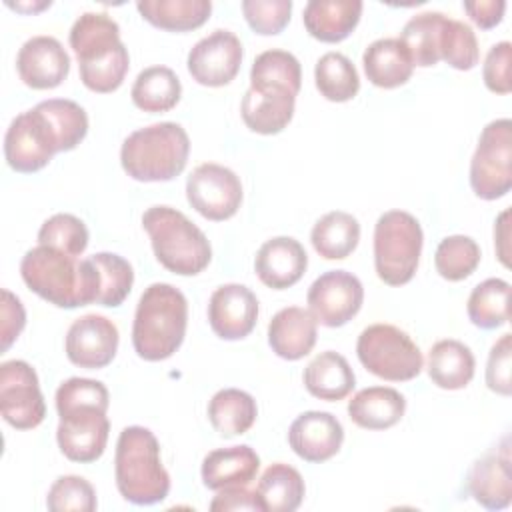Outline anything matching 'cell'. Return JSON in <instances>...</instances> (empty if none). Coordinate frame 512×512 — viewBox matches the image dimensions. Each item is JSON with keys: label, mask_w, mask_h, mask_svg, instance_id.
Here are the masks:
<instances>
[{"label": "cell", "mask_w": 512, "mask_h": 512, "mask_svg": "<svg viewBox=\"0 0 512 512\" xmlns=\"http://www.w3.org/2000/svg\"><path fill=\"white\" fill-rule=\"evenodd\" d=\"M108 404L110 394L100 380L74 376L58 386L56 442L68 460L88 464L104 454L110 434Z\"/></svg>", "instance_id": "cell-1"}, {"label": "cell", "mask_w": 512, "mask_h": 512, "mask_svg": "<svg viewBox=\"0 0 512 512\" xmlns=\"http://www.w3.org/2000/svg\"><path fill=\"white\" fill-rule=\"evenodd\" d=\"M70 48L76 54L82 84L98 94L122 86L130 56L120 40V26L104 12H84L70 28Z\"/></svg>", "instance_id": "cell-2"}, {"label": "cell", "mask_w": 512, "mask_h": 512, "mask_svg": "<svg viewBox=\"0 0 512 512\" xmlns=\"http://www.w3.org/2000/svg\"><path fill=\"white\" fill-rule=\"evenodd\" d=\"M186 326V296L172 284L154 282L138 300L132 324V346L142 360H166L182 346Z\"/></svg>", "instance_id": "cell-3"}, {"label": "cell", "mask_w": 512, "mask_h": 512, "mask_svg": "<svg viewBox=\"0 0 512 512\" xmlns=\"http://www.w3.org/2000/svg\"><path fill=\"white\" fill-rule=\"evenodd\" d=\"M114 478L120 496L136 506L162 502L170 492V476L160 460V444L152 430L126 426L116 442Z\"/></svg>", "instance_id": "cell-4"}, {"label": "cell", "mask_w": 512, "mask_h": 512, "mask_svg": "<svg viewBox=\"0 0 512 512\" xmlns=\"http://www.w3.org/2000/svg\"><path fill=\"white\" fill-rule=\"evenodd\" d=\"M190 138L176 122H158L134 130L120 148L124 172L138 182H168L182 174Z\"/></svg>", "instance_id": "cell-5"}, {"label": "cell", "mask_w": 512, "mask_h": 512, "mask_svg": "<svg viewBox=\"0 0 512 512\" xmlns=\"http://www.w3.org/2000/svg\"><path fill=\"white\" fill-rule=\"evenodd\" d=\"M156 260L178 276H196L212 260L206 234L172 206H150L142 214Z\"/></svg>", "instance_id": "cell-6"}, {"label": "cell", "mask_w": 512, "mask_h": 512, "mask_svg": "<svg viewBox=\"0 0 512 512\" xmlns=\"http://www.w3.org/2000/svg\"><path fill=\"white\" fill-rule=\"evenodd\" d=\"M424 234L420 222L404 210L384 212L374 226V268L388 286L408 284L420 264Z\"/></svg>", "instance_id": "cell-7"}, {"label": "cell", "mask_w": 512, "mask_h": 512, "mask_svg": "<svg viewBox=\"0 0 512 512\" xmlns=\"http://www.w3.org/2000/svg\"><path fill=\"white\" fill-rule=\"evenodd\" d=\"M24 284L58 308H78L82 302V268L76 256L52 246L30 248L20 262Z\"/></svg>", "instance_id": "cell-8"}, {"label": "cell", "mask_w": 512, "mask_h": 512, "mask_svg": "<svg viewBox=\"0 0 512 512\" xmlns=\"http://www.w3.org/2000/svg\"><path fill=\"white\" fill-rule=\"evenodd\" d=\"M360 364L374 376L388 382H406L424 368V358L416 342L394 324H372L364 328L356 342Z\"/></svg>", "instance_id": "cell-9"}, {"label": "cell", "mask_w": 512, "mask_h": 512, "mask_svg": "<svg viewBox=\"0 0 512 512\" xmlns=\"http://www.w3.org/2000/svg\"><path fill=\"white\" fill-rule=\"evenodd\" d=\"M470 188L482 200H498L512 188V122L492 120L484 126L470 160Z\"/></svg>", "instance_id": "cell-10"}, {"label": "cell", "mask_w": 512, "mask_h": 512, "mask_svg": "<svg viewBox=\"0 0 512 512\" xmlns=\"http://www.w3.org/2000/svg\"><path fill=\"white\" fill-rule=\"evenodd\" d=\"M56 134L38 106L18 114L4 136V158L22 174L42 170L58 154Z\"/></svg>", "instance_id": "cell-11"}, {"label": "cell", "mask_w": 512, "mask_h": 512, "mask_svg": "<svg viewBox=\"0 0 512 512\" xmlns=\"http://www.w3.org/2000/svg\"><path fill=\"white\" fill-rule=\"evenodd\" d=\"M186 198L200 216L222 222L238 212L242 204V182L230 168L204 162L188 176Z\"/></svg>", "instance_id": "cell-12"}, {"label": "cell", "mask_w": 512, "mask_h": 512, "mask_svg": "<svg viewBox=\"0 0 512 512\" xmlns=\"http://www.w3.org/2000/svg\"><path fill=\"white\" fill-rule=\"evenodd\" d=\"M0 412L16 430L36 428L46 416L36 370L24 360L0 364Z\"/></svg>", "instance_id": "cell-13"}, {"label": "cell", "mask_w": 512, "mask_h": 512, "mask_svg": "<svg viewBox=\"0 0 512 512\" xmlns=\"http://www.w3.org/2000/svg\"><path fill=\"white\" fill-rule=\"evenodd\" d=\"M306 302L318 324L338 328L350 322L362 308V282L346 270H328L308 288Z\"/></svg>", "instance_id": "cell-14"}, {"label": "cell", "mask_w": 512, "mask_h": 512, "mask_svg": "<svg viewBox=\"0 0 512 512\" xmlns=\"http://www.w3.org/2000/svg\"><path fill=\"white\" fill-rule=\"evenodd\" d=\"M242 42L230 30H214L202 40H198L188 52V72L190 76L210 88L230 84L242 66Z\"/></svg>", "instance_id": "cell-15"}, {"label": "cell", "mask_w": 512, "mask_h": 512, "mask_svg": "<svg viewBox=\"0 0 512 512\" xmlns=\"http://www.w3.org/2000/svg\"><path fill=\"white\" fill-rule=\"evenodd\" d=\"M118 342V328L112 320L102 314H84L70 324L64 350L74 366L98 370L114 360Z\"/></svg>", "instance_id": "cell-16"}, {"label": "cell", "mask_w": 512, "mask_h": 512, "mask_svg": "<svg viewBox=\"0 0 512 512\" xmlns=\"http://www.w3.org/2000/svg\"><path fill=\"white\" fill-rule=\"evenodd\" d=\"M258 320V298L244 284H224L216 288L208 302V322L222 340L246 338Z\"/></svg>", "instance_id": "cell-17"}, {"label": "cell", "mask_w": 512, "mask_h": 512, "mask_svg": "<svg viewBox=\"0 0 512 512\" xmlns=\"http://www.w3.org/2000/svg\"><path fill=\"white\" fill-rule=\"evenodd\" d=\"M16 70L28 88L52 90L66 80L70 56L54 36H32L18 50Z\"/></svg>", "instance_id": "cell-18"}, {"label": "cell", "mask_w": 512, "mask_h": 512, "mask_svg": "<svg viewBox=\"0 0 512 512\" xmlns=\"http://www.w3.org/2000/svg\"><path fill=\"white\" fill-rule=\"evenodd\" d=\"M468 492L486 510H502L512 502V458L508 436L478 458L468 472Z\"/></svg>", "instance_id": "cell-19"}, {"label": "cell", "mask_w": 512, "mask_h": 512, "mask_svg": "<svg viewBox=\"0 0 512 512\" xmlns=\"http://www.w3.org/2000/svg\"><path fill=\"white\" fill-rule=\"evenodd\" d=\"M344 442L340 420L322 410L302 412L288 428V444L304 462L320 464L338 454Z\"/></svg>", "instance_id": "cell-20"}, {"label": "cell", "mask_w": 512, "mask_h": 512, "mask_svg": "<svg viewBox=\"0 0 512 512\" xmlns=\"http://www.w3.org/2000/svg\"><path fill=\"white\" fill-rule=\"evenodd\" d=\"M308 256L304 246L290 236L266 240L254 258V270L260 282L272 290L294 286L306 272Z\"/></svg>", "instance_id": "cell-21"}, {"label": "cell", "mask_w": 512, "mask_h": 512, "mask_svg": "<svg viewBox=\"0 0 512 512\" xmlns=\"http://www.w3.org/2000/svg\"><path fill=\"white\" fill-rule=\"evenodd\" d=\"M294 104L296 96L286 88H248L240 104V114L252 132L270 136L282 132L290 124L294 116Z\"/></svg>", "instance_id": "cell-22"}, {"label": "cell", "mask_w": 512, "mask_h": 512, "mask_svg": "<svg viewBox=\"0 0 512 512\" xmlns=\"http://www.w3.org/2000/svg\"><path fill=\"white\" fill-rule=\"evenodd\" d=\"M318 336V322L300 306L278 310L268 324V344L284 360H300L312 352Z\"/></svg>", "instance_id": "cell-23"}, {"label": "cell", "mask_w": 512, "mask_h": 512, "mask_svg": "<svg viewBox=\"0 0 512 512\" xmlns=\"http://www.w3.org/2000/svg\"><path fill=\"white\" fill-rule=\"evenodd\" d=\"M360 16V0H310L304 6L302 22L312 38L336 44L354 32Z\"/></svg>", "instance_id": "cell-24"}, {"label": "cell", "mask_w": 512, "mask_h": 512, "mask_svg": "<svg viewBox=\"0 0 512 512\" xmlns=\"http://www.w3.org/2000/svg\"><path fill=\"white\" fill-rule=\"evenodd\" d=\"M260 468V458L248 444L218 448L204 456L202 460V482L210 490H220L228 486H248Z\"/></svg>", "instance_id": "cell-25"}, {"label": "cell", "mask_w": 512, "mask_h": 512, "mask_svg": "<svg viewBox=\"0 0 512 512\" xmlns=\"http://www.w3.org/2000/svg\"><path fill=\"white\" fill-rule=\"evenodd\" d=\"M406 398L390 386H370L348 400L350 420L364 430H386L402 420Z\"/></svg>", "instance_id": "cell-26"}, {"label": "cell", "mask_w": 512, "mask_h": 512, "mask_svg": "<svg viewBox=\"0 0 512 512\" xmlns=\"http://www.w3.org/2000/svg\"><path fill=\"white\" fill-rule=\"evenodd\" d=\"M366 78L378 88H398L412 78L414 64L398 38H378L362 54Z\"/></svg>", "instance_id": "cell-27"}, {"label": "cell", "mask_w": 512, "mask_h": 512, "mask_svg": "<svg viewBox=\"0 0 512 512\" xmlns=\"http://www.w3.org/2000/svg\"><path fill=\"white\" fill-rule=\"evenodd\" d=\"M474 370V354L460 340H438L428 352V376L442 390L466 388L474 378Z\"/></svg>", "instance_id": "cell-28"}, {"label": "cell", "mask_w": 512, "mask_h": 512, "mask_svg": "<svg viewBox=\"0 0 512 512\" xmlns=\"http://www.w3.org/2000/svg\"><path fill=\"white\" fill-rule=\"evenodd\" d=\"M304 386L306 390L320 400L338 402L346 398L354 386L356 376L350 368L348 360L332 350L320 352L306 368H304Z\"/></svg>", "instance_id": "cell-29"}, {"label": "cell", "mask_w": 512, "mask_h": 512, "mask_svg": "<svg viewBox=\"0 0 512 512\" xmlns=\"http://www.w3.org/2000/svg\"><path fill=\"white\" fill-rule=\"evenodd\" d=\"M140 16L152 26L168 32H188L200 28L212 12L210 0H140Z\"/></svg>", "instance_id": "cell-30"}, {"label": "cell", "mask_w": 512, "mask_h": 512, "mask_svg": "<svg viewBox=\"0 0 512 512\" xmlns=\"http://www.w3.org/2000/svg\"><path fill=\"white\" fill-rule=\"evenodd\" d=\"M130 96L134 106L142 112L162 114L172 110L180 102L182 84L172 68L148 66L136 76Z\"/></svg>", "instance_id": "cell-31"}, {"label": "cell", "mask_w": 512, "mask_h": 512, "mask_svg": "<svg viewBox=\"0 0 512 512\" xmlns=\"http://www.w3.org/2000/svg\"><path fill=\"white\" fill-rule=\"evenodd\" d=\"M256 416V400L238 388L218 390L208 402V420L224 438L246 434L256 422Z\"/></svg>", "instance_id": "cell-32"}, {"label": "cell", "mask_w": 512, "mask_h": 512, "mask_svg": "<svg viewBox=\"0 0 512 512\" xmlns=\"http://www.w3.org/2000/svg\"><path fill=\"white\" fill-rule=\"evenodd\" d=\"M310 240L314 250L326 260H344L360 242L358 220L342 210H332L316 220Z\"/></svg>", "instance_id": "cell-33"}, {"label": "cell", "mask_w": 512, "mask_h": 512, "mask_svg": "<svg viewBox=\"0 0 512 512\" xmlns=\"http://www.w3.org/2000/svg\"><path fill=\"white\" fill-rule=\"evenodd\" d=\"M304 478L296 468L284 462L268 466L256 486L264 512H294L304 500Z\"/></svg>", "instance_id": "cell-34"}, {"label": "cell", "mask_w": 512, "mask_h": 512, "mask_svg": "<svg viewBox=\"0 0 512 512\" xmlns=\"http://www.w3.org/2000/svg\"><path fill=\"white\" fill-rule=\"evenodd\" d=\"M446 18L448 16L442 12H422L404 24L398 40L408 50L414 66L430 68L440 60V40Z\"/></svg>", "instance_id": "cell-35"}, {"label": "cell", "mask_w": 512, "mask_h": 512, "mask_svg": "<svg viewBox=\"0 0 512 512\" xmlns=\"http://www.w3.org/2000/svg\"><path fill=\"white\" fill-rule=\"evenodd\" d=\"M88 258L94 268L96 304L108 308L120 306L134 284L132 264L114 252H96Z\"/></svg>", "instance_id": "cell-36"}, {"label": "cell", "mask_w": 512, "mask_h": 512, "mask_svg": "<svg viewBox=\"0 0 512 512\" xmlns=\"http://www.w3.org/2000/svg\"><path fill=\"white\" fill-rule=\"evenodd\" d=\"M468 318L482 330H494L510 320V284L502 278H488L474 286L466 304Z\"/></svg>", "instance_id": "cell-37"}, {"label": "cell", "mask_w": 512, "mask_h": 512, "mask_svg": "<svg viewBox=\"0 0 512 512\" xmlns=\"http://www.w3.org/2000/svg\"><path fill=\"white\" fill-rule=\"evenodd\" d=\"M314 82L318 92L330 102H348L360 90V76L342 52H326L314 66Z\"/></svg>", "instance_id": "cell-38"}, {"label": "cell", "mask_w": 512, "mask_h": 512, "mask_svg": "<svg viewBox=\"0 0 512 512\" xmlns=\"http://www.w3.org/2000/svg\"><path fill=\"white\" fill-rule=\"evenodd\" d=\"M278 86L298 96L302 86V68L294 54L286 50H266L256 56L250 68V88Z\"/></svg>", "instance_id": "cell-39"}, {"label": "cell", "mask_w": 512, "mask_h": 512, "mask_svg": "<svg viewBox=\"0 0 512 512\" xmlns=\"http://www.w3.org/2000/svg\"><path fill=\"white\" fill-rule=\"evenodd\" d=\"M36 106L42 110V114L50 122L56 134L60 152L74 150L86 138L88 114L78 102L66 100V98H50Z\"/></svg>", "instance_id": "cell-40"}, {"label": "cell", "mask_w": 512, "mask_h": 512, "mask_svg": "<svg viewBox=\"0 0 512 512\" xmlns=\"http://www.w3.org/2000/svg\"><path fill=\"white\" fill-rule=\"evenodd\" d=\"M480 258H482V252L474 238L464 234H454L440 240L434 252V266L444 280L460 282L478 268Z\"/></svg>", "instance_id": "cell-41"}, {"label": "cell", "mask_w": 512, "mask_h": 512, "mask_svg": "<svg viewBox=\"0 0 512 512\" xmlns=\"http://www.w3.org/2000/svg\"><path fill=\"white\" fill-rule=\"evenodd\" d=\"M38 244L52 246L64 254L80 258L88 246V228L74 214H54L38 230Z\"/></svg>", "instance_id": "cell-42"}, {"label": "cell", "mask_w": 512, "mask_h": 512, "mask_svg": "<svg viewBox=\"0 0 512 512\" xmlns=\"http://www.w3.org/2000/svg\"><path fill=\"white\" fill-rule=\"evenodd\" d=\"M440 58L456 70H472L478 64V40L474 30L466 22L446 18L440 40Z\"/></svg>", "instance_id": "cell-43"}, {"label": "cell", "mask_w": 512, "mask_h": 512, "mask_svg": "<svg viewBox=\"0 0 512 512\" xmlns=\"http://www.w3.org/2000/svg\"><path fill=\"white\" fill-rule=\"evenodd\" d=\"M46 506L52 512H94L98 506L96 490L86 478L66 474L50 486Z\"/></svg>", "instance_id": "cell-44"}, {"label": "cell", "mask_w": 512, "mask_h": 512, "mask_svg": "<svg viewBox=\"0 0 512 512\" xmlns=\"http://www.w3.org/2000/svg\"><path fill=\"white\" fill-rule=\"evenodd\" d=\"M242 12L256 34L274 36L288 26L292 0H244Z\"/></svg>", "instance_id": "cell-45"}, {"label": "cell", "mask_w": 512, "mask_h": 512, "mask_svg": "<svg viewBox=\"0 0 512 512\" xmlns=\"http://www.w3.org/2000/svg\"><path fill=\"white\" fill-rule=\"evenodd\" d=\"M510 368H512V334H502L494 342L488 354L486 386L500 396H510L512 394Z\"/></svg>", "instance_id": "cell-46"}, {"label": "cell", "mask_w": 512, "mask_h": 512, "mask_svg": "<svg viewBox=\"0 0 512 512\" xmlns=\"http://www.w3.org/2000/svg\"><path fill=\"white\" fill-rule=\"evenodd\" d=\"M510 62H512V44L508 40H502L488 50L482 66V78L490 92L510 94L512 90Z\"/></svg>", "instance_id": "cell-47"}, {"label": "cell", "mask_w": 512, "mask_h": 512, "mask_svg": "<svg viewBox=\"0 0 512 512\" xmlns=\"http://www.w3.org/2000/svg\"><path fill=\"white\" fill-rule=\"evenodd\" d=\"M26 324V312L18 296H14L10 290H2V302H0V350L6 352Z\"/></svg>", "instance_id": "cell-48"}, {"label": "cell", "mask_w": 512, "mask_h": 512, "mask_svg": "<svg viewBox=\"0 0 512 512\" xmlns=\"http://www.w3.org/2000/svg\"><path fill=\"white\" fill-rule=\"evenodd\" d=\"M210 510H214V512H226V510H258V512H264L256 490H248L246 486L220 488L218 494L210 502Z\"/></svg>", "instance_id": "cell-49"}, {"label": "cell", "mask_w": 512, "mask_h": 512, "mask_svg": "<svg viewBox=\"0 0 512 512\" xmlns=\"http://www.w3.org/2000/svg\"><path fill=\"white\" fill-rule=\"evenodd\" d=\"M462 6L470 16V20L482 30H490L498 26L506 12L504 0H474V2H464Z\"/></svg>", "instance_id": "cell-50"}, {"label": "cell", "mask_w": 512, "mask_h": 512, "mask_svg": "<svg viewBox=\"0 0 512 512\" xmlns=\"http://www.w3.org/2000/svg\"><path fill=\"white\" fill-rule=\"evenodd\" d=\"M508 220H510V210H504L494 224V244H496V254L498 260L508 268L510 266V248H508V238H510V228H508Z\"/></svg>", "instance_id": "cell-51"}, {"label": "cell", "mask_w": 512, "mask_h": 512, "mask_svg": "<svg viewBox=\"0 0 512 512\" xmlns=\"http://www.w3.org/2000/svg\"><path fill=\"white\" fill-rule=\"evenodd\" d=\"M52 2L48 0V2H42V4H34V6H22V4H10L8 2V6L10 8H14V10H20V12H26V10H32V12H38V10H44V8H48Z\"/></svg>", "instance_id": "cell-52"}]
</instances>
